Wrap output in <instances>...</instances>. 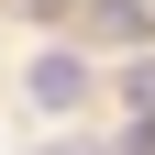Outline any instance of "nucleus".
<instances>
[{"label":"nucleus","mask_w":155,"mask_h":155,"mask_svg":"<svg viewBox=\"0 0 155 155\" xmlns=\"http://www.w3.org/2000/svg\"><path fill=\"white\" fill-rule=\"evenodd\" d=\"M89 33H100V45H144L155 11H144V0H89Z\"/></svg>","instance_id":"obj_2"},{"label":"nucleus","mask_w":155,"mask_h":155,"mask_svg":"<svg viewBox=\"0 0 155 155\" xmlns=\"http://www.w3.org/2000/svg\"><path fill=\"white\" fill-rule=\"evenodd\" d=\"M133 111H144V122H155V67H133Z\"/></svg>","instance_id":"obj_3"},{"label":"nucleus","mask_w":155,"mask_h":155,"mask_svg":"<svg viewBox=\"0 0 155 155\" xmlns=\"http://www.w3.org/2000/svg\"><path fill=\"white\" fill-rule=\"evenodd\" d=\"M22 100L45 111V122H67V111H89V67H78V55H33L22 67Z\"/></svg>","instance_id":"obj_1"},{"label":"nucleus","mask_w":155,"mask_h":155,"mask_svg":"<svg viewBox=\"0 0 155 155\" xmlns=\"http://www.w3.org/2000/svg\"><path fill=\"white\" fill-rule=\"evenodd\" d=\"M122 155H155V122H133V144H122Z\"/></svg>","instance_id":"obj_4"}]
</instances>
